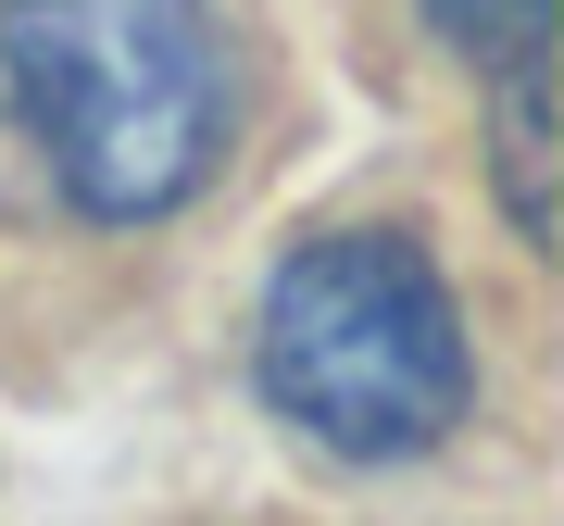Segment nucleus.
Listing matches in <instances>:
<instances>
[{
	"label": "nucleus",
	"mask_w": 564,
	"mask_h": 526,
	"mask_svg": "<svg viewBox=\"0 0 564 526\" xmlns=\"http://www.w3.org/2000/svg\"><path fill=\"white\" fill-rule=\"evenodd\" d=\"M0 76L76 213L151 226L226 163L239 63L202 0H0Z\"/></svg>",
	"instance_id": "nucleus-1"
},
{
	"label": "nucleus",
	"mask_w": 564,
	"mask_h": 526,
	"mask_svg": "<svg viewBox=\"0 0 564 526\" xmlns=\"http://www.w3.org/2000/svg\"><path fill=\"white\" fill-rule=\"evenodd\" d=\"M251 388L339 464H402V451H440L464 426L477 351H464L440 263L402 226H339V239H302L263 276Z\"/></svg>",
	"instance_id": "nucleus-2"
},
{
	"label": "nucleus",
	"mask_w": 564,
	"mask_h": 526,
	"mask_svg": "<svg viewBox=\"0 0 564 526\" xmlns=\"http://www.w3.org/2000/svg\"><path fill=\"white\" fill-rule=\"evenodd\" d=\"M426 25H440V51H464L489 88H514V76L552 63V0H426Z\"/></svg>",
	"instance_id": "nucleus-3"
},
{
	"label": "nucleus",
	"mask_w": 564,
	"mask_h": 526,
	"mask_svg": "<svg viewBox=\"0 0 564 526\" xmlns=\"http://www.w3.org/2000/svg\"><path fill=\"white\" fill-rule=\"evenodd\" d=\"M502 201H514V239L540 251V239H552V125H540V76L502 88Z\"/></svg>",
	"instance_id": "nucleus-4"
}]
</instances>
